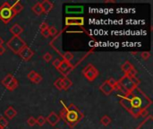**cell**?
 <instances>
[{
	"label": "cell",
	"instance_id": "6da1fadb",
	"mask_svg": "<svg viewBox=\"0 0 153 129\" xmlns=\"http://www.w3.org/2000/svg\"><path fill=\"white\" fill-rule=\"evenodd\" d=\"M123 97L129 101L132 109L144 110V109H147L152 104L151 99L144 92H143L138 87L135 90H134L133 92L126 93Z\"/></svg>",
	"mask_w": 153,
	"mask_h": 129
},
{
	"label": "cell",
	"instance_id": "7a4b0ae2",
	"mask_svg": "<svg viewBox=\"0 0 153 129\" xmlns=\"http://www.w3.org/2000/svg\"><path fill=\"white\" fill-rule=\"evenodd\" d=\"M65 122L68 124L70 127L75 126L77 123H79L82 119L83 114L75 105L70 104L68 107H65Z\"/></svg>",
	"mask_w": 153,
	"mask_h": 129
},
{
	"label": "cell",
	"instance_id": "3957f363",
	"mask_svg": "<svg viewBox=\"0 0 153 129\" xmlns=\"http://www.w3.org/2000/svg\"><path fill=\"white\" fill-rule=\"evenodd\" d=\"M15 16L14 13L12 10L11 4L8 2H4L0 6V20L4 23H8Z\"/></svg>",
	"mask_w": 153,
	"mask_h": 129
},
{
	"label": "cell",
	"instance_id": "277c9868",
	"mask_svg": "<svg viewBox=\"0 0 153 129\" xmlns=\"http://www.w3.org/2000/svg\"><path fill=\"white\" fill-rule=\"evenodd\" d=\"M6 45L8 48H10V50H12L15 54H18L19 51L26 46V43L20 36H13L10 40L7 41Z\"/></svg>",
	"mask_w": 153,
	"mask_h": 129
},
{
	"label": "cell",
	"instance_id": "5b68a950",
	"mask_svg": "<svg viewBox=\"0 0 153 129\" xmlns=\"http://www.w3.org/2000/svg\"><path fill=\"white\" fill-rule=\"evenodd\" d=\"M82 74L87 80H89L90 82H92L99 76V70L93 65L89 64L83 68Z\"/></svg>",
	"mask_w": 153,
	"mask_h": 129
},
{
	"label": "cell",
	"instance_id": "8992f818",
	"mask_svg": "<svg viewBox=\"0 0 153 129\" xmlns=\"http://www.w3.org/2000/svg\"><path fill=\"white\" fill-rule=\"evenodd\" d=\"M117 84L128 93V92H133L134 90H135L138 86H136L131 80L130 78L127 76V75H125L120 81L117 82Z\"/></svg>",
	"mask_w": 153,
	"mask_h": 129
},
{
	"label": "cell",
	"instance_id": "52a82bcc",
	"mask_svg": "<svg viewBox=\"0 0 153 129\" xmlns=\"http://www.w3.org/2000/svg\"><path fill=\"white\" fill-rule=\"evenodd\" d=\"M18 55L20 56V57H22V59H23L24 61H28L30 60L33 56H34V52L33 50L28 47L27 45L25 47H23L18 53Z\"/></svg>",
	"mask_w": 153,
	"mask_h": 129
},
{
	"label": "cell",
	"instance_id": "ba28073f",
	"mask_svg": "<svg viewBox=\"0 0 153 129\" xmlns=\"http://www.w3.org/2000/svg\"><path fill=\"white\" fill-rule=\"evenodd\" d=\"M84 18L83 17H66L65 18V25H83Z\"/></svg>",
	"mask_w": 153,
	"mask_h": 129
},
{
	"label": "cell",
	"instance_id": "9c48e42d",
	"mask_svg": "<svg viewBox=\"0 0 153 129\" xmlns=\"http://www.w3.org/2000/svg\"><path fill=\"white\" fill-rule=\"evenodd\" d=\"M72 69H73L72 65H71L69 62L65 61V60H62L61 63H60V66H59V67H58V70H59L63 75H66Z\"/></svg>",
	"mask_w": 153,
	"mask_h": 129
},
{
	"label": "cell",
	"instance_id": "30bf717a",
	"mask_svg": "<svg viewBox=\"0 0 153 129\" xmlns=\"http://www.w3.org/2000/svg\"><path fill=\"white\" fill-rule=\"evenodd\" d=\"M46 121H47L49 125L55 127V126H56V125L59 123L60 118H59V116H58L56 112H51V113L48 116V118L46 119Z\"/></svg>",
	"mask_w": 153,
	"mask_h": 129
},
{
	"label": "cell",
	"instance_id": "8fae6325",
	"mask_svg": "<svg viewBox=\"0 0 153 129\" xmlns=\"http://www.w3.org/2000/svg\"><path fill=\"white\" fill-rule=\"evenodd\" d=\"M66 13H82L83 12V6L81 5H68L65 7Z\"/></svg>",
	"mask_w": 153,
	"mask_h": 129
},
{
	"label": "cell",
	"instance_id": "7c38bea8",
	"mask_svg": "<svg viewBox=\"0 0 153 129\" xmlns=\"http://www.w3.org/2000/svg\"><path fill=\"white\" fill-rule=\"evenodd\" d=\"M100 90L106 95H109L111 94L114 91H115V88L112 87L107 81H105L100 86Z\"/></svg>",
	"mask_w": 153,
	"mask_h": 129
},
{
	"label": "cell",
	"instance_id": "4fadbf2b",
	"mask_svg": "<svg viewBox=\"0 0 153 129\" xmlns=\"http://www.w3.org/2000/svg\"><path fill=\"white\" fill-rule=\"evenodd\" d=\"M40 4H41L42 9H43V13H48L54 8V4L48 0H44L42 2H40Z\"/></svg>",
	"mask_w": 153,
	"mask_h": 129
},
{
	"label": "cell",
	"instance_id": "5bb4252c",
	"mask_svg": "<svg viewBox=\"0 0 153 129\" xmlns=\"http://www.w3.org/2000/svg\"><path fill=\"white\" fill-rule=\"evenodd\" d=\"M137 129H152V118L149 116Z\"/></svg>",
	"mask_w": 153,
	"mask_h": 129
},
{
	"label": "cell",
	"instance_id": "9a60e30c",
	"mask_svg": "<svg viewBox=\"0 0 153 129\" xmlns=\"http://www.w3.org/2000/svg\"><path fill=\"white\" fill-rule=\"evenodd\" d=\"M10 31H11V33H12L13 36H19V35L23 31V28H22L21 25H19L18 23H14V24L11 27Z\"/></svg>",
	"mask_w": 153,
	"mask_h": 129
},
{
	"label": "cell",
	"instance_id": "2e32d148",
	"mask_svg": "<svg viewBox=\"0 0 153 129\" xmlns=\"http://www.w3.org/2000/svg\"><path fill=\"white\" fill-rule=\"evenodd\" d=\"M11 7H12V10L13 12L14 13V14L16 15L17 13H21L23 9V6L22 4L19 2V1H15L13 4H11Z\"/></svg>",
	"mask_w": 153,
	"mask_h": 129
},
{
	"label": "cell",
	"instance_id": "e0dca14e",
	"mask_svg": "<svg viewBox=\"0 0 153 129\" xmlns=\"http://www.w3.org/2000/svg\"><path fill=\"white\" fill-rule=\"evenodd\" d=\"M4 115L7 119H13L16 115H17V111L13 109V107L10 106L7 108V110L4 111Z\"/></svg>",
	"mask_w": 153,
	"mask_h": 129
},
{
	"label": "cell",
	"instance_id": "ac0fdd59",
	"mask_svg": "<svg viewBox=\"0 0 153 129\" xmlns=\"http://www.w3.org/2000/svg\"><path fill=\"white\" fill-rule=\"evenodd\" d=\"M31 9H32V11H33V13H34L35 14H37V15H40V14L43 13V9H42V6H41L40 2L36 3V4L32 6Z\"/></svg>",
	"mask_w": 153,
	"mask_h": 129
},
{
	"label": "cell",
	"instance_id": "d6986e66",
	"mask_svg": "<svg viewBox=\"0 0 153 129\" xmlns=\"http://www.w3.org/2000/svg\"><path fill=\"white\" fill-rule=\"evenodd\" d=\"M132 68H134V66H133L129 61H126V62L122 65V66H121V69H122V71L125 73V75H126Z\"/></svg>",
	"mask_w": 153,
	"mask_h": 129
},
{
	"label": "cell",
	"instance_id": "ffe728a7",
	"mask_svg": "<svg viewBox=\"0 0 153 129\" xmlns=\"http://www.w3.org/2000/svg\"><path fill=\"white\" fill-rule=\"evenodd\" d=\"M14 78V76L12 75V74H8V75H6L5 76H4V78L1 81V84L4 86V87H6L11 82H12V80Z\"/></svg>",
	"mask_w": 153,
	"mask_h": 129
},
{
	"label": "cell",
	"instance_id": "44dd1931",
	"mask_svg": "<svg viewBox=\"0 0 153 129\" xmlns=\"http://www.w3.org/2000/svg\"><path fill=\"white\" fill-rule=\"evenodd\" d=\"M17 87H18V81H17V79L14 77V78L12 80V82H11L5 88H6L8 91L13 92V91H14Z\"/></svg>",
	"mask_w": 153,
	"mask_h": 129
},
{
	"label": "cell",
	"instance_id": "7402d4cb",
	"mask_svg": "<svg viewBox=\"0 0 153 129\" xmlns=\"http://www.w3.org/2000/svg\"><path fill=\"white\" fill-rule=\"evenodd\" d=\"M62 82H63V88H64V90H67L73 84L72 81L70 79H68L67 77L62 78Z\"/></svg>",
	"mask_w": 153,
	"mask_h": 129
},
{
	"label": "cell",
	"instance_id": "603a6c76",
	"mask_svg": "<svg viewBox=\"0 0 153 129\" xmlns=\"http://www.w3.org/2000/svg\"><path fill=\"white\" fill-rule=\"evenodd\" d=\"M100 122H101V124L103 125V126H105V127H108V125H110V123L112 122V120H111V119L108 117V116H104V117H102L101 118V119H100Z\"/></svg>",
	"mask_w": 153,
	"mask_h": 129
},
{
	"label": "cell",
	"instance_id": "cb8c5ba5",
	"mask_svg": "<svg viewBox=\"0 0 153 129\" xmlns=\"http://www.w3.org/2000/svg\"><path fill=\"white\" fill-rule=\"evenodd\" d=\"M62 57H63V60H65V61H67V62H69L70 63V61L74 58V55H73V53H71V52H65L63 55H62Z\"/></svg>",
	"mask_w": 153,
	"mask_h": 129
},
{
	"label": "cell",
	"instance_id": "d4e9b609",
	"mask_svg": "<svg viewBox=\"0 0 153 129\" xmlns=\"http://www.w3.org/2000/svg\"><path fill=\"white\" fill-rule=\"evenodd\" d=\"M54 85H55L58 90H64V88H63V82H62V78H57V79L55 81Z\"/></svg>",
	"mask_w": 153,
	"mask_h": 129
},
{
	"label": "cell",
	"instance_id": "484cf974",
	"mask_svg": "<svg viewBox=\"0 0 153 129\" xmlns=\"http://www.w3.org/2000/svg\"><path fill=\"white\" fill-rule=\"evenodd\" d=\"M8 126V121L4 117H0V128L2 129L5 128Z\"/></svg>",
	"mask_w": 153,
	"mask_h": 129
},
{
	"label": "cell",
	"instance_id": "4316f807",
	"mask_svg": "<svg viewBox=\"0 0 153 129\" xmlns=\"http://www.w3.org/2000/svg\"><path fill=\"white\" fill-rule=\"evenodd\" d=\"M46 123V119L43 116H39L38 119H36V124L39 125V127H42Z\"/></svg>",
	"mask_w": 153,
	"mask_h": 129
},
{
	"label": "cell",
	"instance_id": "83f0119b",
	"mask_svg": "<svg viewBox=\"0 0 153 129\" xmlns=\"http://www.w3.org/2000/svg\"><path fill=\"white\" fill-rule=\"evenodd\" d=\"M48 32H49V37H55L57 34V30L56 27L52 26V27H48Z\"/></svg>",
	"mask_w": 153,
	"mask_h": 129
},
{
	"label": "cell",
	"instance_id": "f1b7e54d",
	"mask_svg": "<svg viewBox=\"0 0 153 129\" xmlns=\"http://www.w3.org/2000/svg\"><path fill=\"white\" fill-rule=\"evenodd\" d=\"M27 123L30 127H33L36 125V119L33 118V117H30L27 120Z\"/></svg>",
	"mask_w": 153,
	"mask_h": 129
},
{
	"label": "cell",
	"instance_id": "f546056e",
	"mask_svg": "<svg viewBox=\"0 0 153 129\" xmlns=\"http://www.w3.org/2000/svg\"><path fill=\"white\" fill-rule=\"evenodd\" d=\"M141 57L143 60H148L151 57V53L149 51H144L141 54Z\"/></svg>",
	"mask_w": 153,
	"mask_h": 129
},
{
	"label": "cell",
	"instance_id": "4dcf8cb0",
	"mask_svg": "<svg viewBox=\"0 0 153 129\" xmlns=\"http://www.w3.org/2000/svg\"><path fill=\"white\" fill-rule=\"evenodd\" d=\"M42 79H43V78H42V76H41L39 74H37V75L35 76V78H34L31 82H32V83H34V84H39V83L42 81Z\"/></svg>",
	"mask_w": 153,
	"mask_h": 129
},
{
	"label": "cell",
	"instance_id": "1f68e13d",
	"mask_svg": "<svg viewBox=\"0 0 153 129\" xmlns=\"http://www.w3.org/2000/svg\"><path fill=\"white\" fill-rule=\"evenodd\" d=\"M107 82L112 86V87H114L115 89H116V87H117V82L114 79V78H108V80H107Z\"/></svg>",
	"mask_w": 153,
	"mask_h": 129
},
{
	"label": "cell",
	"instance_id": "d6a6232c",
	"mask_svg": "<svg viewBox=\"0 0 153 129\" xmlns=\"http://www.w3.org/2000/svg\"><path fill=\"white\" fill-rule=\"evenodd\" d=\"M37 74H38V73H37L36 71H30V72L27 75V77H28L30 81H32V80L35 78V76L37 75Z\"/></svg>",
	"mask_w": 153,
	"mask_h": 129
},
{
	"label": "cell",
	"instance_id": "836d02e7",
	"mask_svg": "<svg viewBox=\"0 0 153 129\" xmlns=\"http://www.w3.org/2000/svg\"><path fill=\"white\" fill-rule=\"evenodd\" d=\"M47 29H48V23H47L46 22H41L40 25H39V30H40V31H45V30H47Z\"/></svg>",
	"mask_w": 153,
	"mask_h": 129
},
{
	"label": "cell",
	"instance_id": "e575fe53",
	"mask_svg": "<svg viewBox=\"0 0 153 129\" xmlns=\"http://www.w3.org/2000/svg\"><path fill=\"white\" fill-rule=\"evenodd\" d=\"M136 75H137V71L134 69V68H132L126 75H128V76H136Z\"/></svg>",
	"mask_w": 153,
	"mask_h": 129
},
{
	"label": "cell",
	"instance_id": "d590c367",
	"mask_svg": "<svg viewBox=\"0 0 153 129\" xmlns=\"http://www.w3.org/2000/svg\"><path fill=\"white\" fill-rule=\"evenodd\" d=\"M43 58H44V60H45L46 62H49V61L52 59V56H51L50 53L47 52V53L43 56Z\"/></svg>",
	"mask_w": 153,
	"mask_h": 129
},
{
	"label": "cell",
	"instance_id": "8d00e7d4",
	"mask_svg": "<svg viewBox=\"0 0 153 129\" xmlns=\"http://www.w3.org/2000/svg\"><path fill=\"white\" fill-rule=\"evenodd\" d=\"M60 63H61V60H60L59 58H56V59H55V60L53 61V66H54L56 68L58 69V67H59V66H60Z\"/></svg>",
	"mask_w": 153,
	"mask_h": 129
},
{
	"label": "cell",
	"instance_id": "74e56055",
	"mask_svg": "<svg viewBox=\"0 0 153 129\" xmlns=\"http://www.w3.org/2000/svg\"><path fill=\"white\" fill-rule=\"evenodd\" d=\"M141 116H143V118H148V117H149V112H148L147 109H144V110H142V112H141Z\"/></svg>",
	"mask_w": 153,
	"mask_h": 129
},
{
	"label": "cell",
	"instance_id": "f35d334b",
	"mask_svg": "<svg viewBox=\"0 0 153 129\" xmlns=\"http://www.w3.org/2000/svg\"><path fill=\"white\" fill-rule=\"evenodd\" d=\"M59 118H60V119H62L65 121V108H63V110L60 111V116H59Z\"/></svg>",
	"mask_w": 153,
	"mask_h": 129
},
{
	"label": "cell",
	"instance_id": "ab89813d",
	"mask_svg": "<svg viewBox=\"0 0 153 129\" xmlns=\"http://www.w3.org/2000/svg\"><path fill=\"white\" fill-rule=\"evenodd\" d=\"M40 32H41V34H42L43 37H45V38H48V37H49L48 29H47V30H45V31H40Z\"/></svg>",
	"mask_w": 153,
	"mask_h": 129
},
{
	"label": "cell",
	"instance_id": "60d3db41",
	"mask_svg": "<svg viewBox=\"0 0 153 129\" xmlns=\"http://www.w3.org/2000/svg\"><path fill=\"white\" fill-rule=\"evenodd\" d=\"M5 52V48L4 46H0V55H3Z\"/></svg>",
	"mask_w": 153,
	"mask_h": 129
},
{
	"label": "cell",
	"instance_id": "b9f144b4",
	"mask_svg": "<svg viewBox=\"0 0 153 129\" xmlns=\"http://www.w3.org/2000/svg\"><path fill=\"white\" fill-rule=\"evenodd\" d=\"M4 40L0 37V46H4Z\"/></svg>",
	"mask_w": 153,
	"mask_h": 129
},
{
	"label": "cell",
	"instance_id": "7bdbcfd3",
	"mask_svg": "<svg viewBox=\"0 0 153 129\" xmlns=\"http://www.w3.org/2000/svg\"><path fill=\"white\" fill-rule=\"evenodd\" d=\"M106 3H115L116 1H112V0H107V1H105Z\"/></svg>",
	"mask_w": 153,
	"mask_h": 129
},
{
	"label": "cell",
	"instance_id": "ee69618b",
	"mask_svg": "<svg viewBox=\"0 0 153 129\" xmlns=\"http://www.w3.org/2000/svg\"><path fill=\"white\" fill-rule=\"evenodd\" d=\"M0 129H2V128H0Z\"/></svg>",
	"mask_w": 153,
	"mask_h": 129
}]
</instances>
